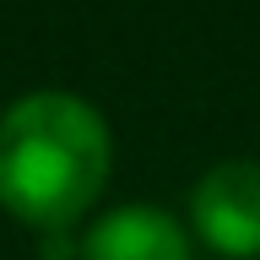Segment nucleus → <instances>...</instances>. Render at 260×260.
<instances>
[{"label": "nucleus", "instance_id": "f257e3e1", "mask_svg": "<svg viewBox=\"0 0 260 260\" xmlns=\"http://www.w3.org/2000/svg\"><path fill=\"white\" fill-rule=\"evenodd\" d=\"M109 125L76 92H27L0 114V206L65 239L109 184Z\"/></svg>", "mask_w": 260, "mask_h": 260}, {"label": "nucleus", "instance_id": "f03ea898", "mask_svg": "<svg viewBox=\"0 0 260 260\" xmlns=\"http://www.w3.org/2000/svg\"><path fill=\"white\" fill-rule=\"evenodd\" d=\"M190 222L217 255L255 260L260 255V162L255 157L211 162L190 190Z\"/></svg>", "mask_w": 260, "mask_h": 260}, {"label": "nucleus", "instance_id": "7ed1b4c3", "mask_svg": "<svg viewBox=\"0 0 260 260\" xmlns=\"http://www.w3.org/2000/svg\"><path fill=\"white\" fill-rule=\"evenodd\" d=\"M81 260H190L184 228L162 206H114L81 233Z\"/></svg>", "mask_w": 260, "mask_h": 260}]
</instances>
